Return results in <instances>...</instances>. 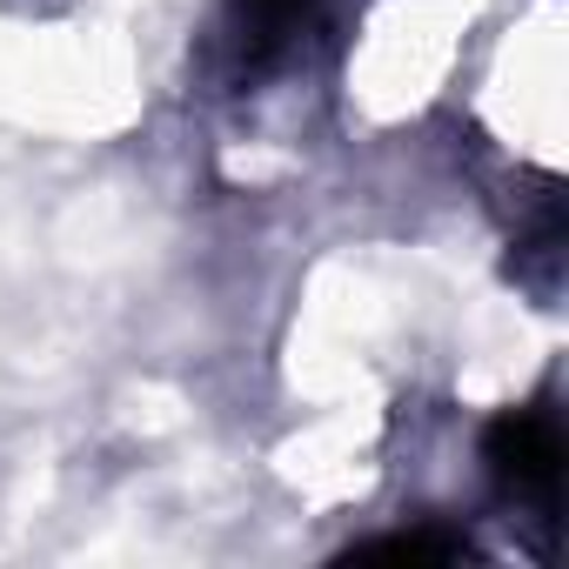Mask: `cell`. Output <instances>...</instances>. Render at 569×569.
I'll return each instance as SVG.
<instances>
[{"label":"cell","mask_w":569,"mask_h":569,"mask_svg":"<svg viewBox=\"0 0 569 569\" xmlns=\"http://www.w3.org/2000/svg\"><path fill=\"white\" fill-rule=\"evenodd\" d=\"M322 28H329V0H221L214 68L228 88H268L302 68Z\"/></svg>","instance_id":"cell-1"},{"label":"cell","mask_w":569,"mask_h":569,"mask_svg":"<svg viewBox=\"0 0 569 569\" xmlns=\"http://www.w3.org/2000/svg\"><path fill=\"white\" fill-rule=\"evenodd\" d=\"M482 476L522 522H556L562 509V422L542 402L502 409L482 429Z\"/></svg>","instance_id":"cell-2"}]
</instances>
